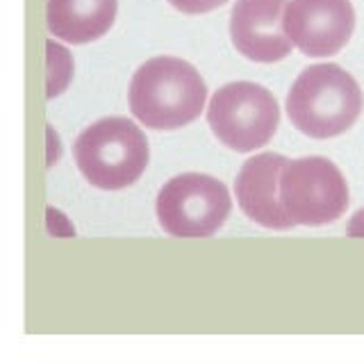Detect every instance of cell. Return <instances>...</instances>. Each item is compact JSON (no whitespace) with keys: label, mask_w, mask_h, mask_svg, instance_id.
Segmentation results:
<instances>
[{"label":"cell","mask_w":364,"mask_h":364,"mask_svg":"<svg viewBox=\"0 0 364 364\" xmlns=\"http://www.w3.org/2000/svg\"><path fill=\"white\" fill-rule=\"evenodd\" d=\"M208 87L180 57H153L130 80L128 102L136 121L151 130H178L198 119Z\"/></svg>","instance_id":"6da1fadb"},{"label":"cell","mask_w":364,"mask_h":364,"mask_svg":"<svg viewBox=\"0 0 364 364\" xmlns=\"http://www.w3.org/2000/svg\"><path fill=\"white\" fill-rule=\"evenodd\" d=\"M362 89L337 64H314L296 77L287 94V114L296 130L312 139L344 134L362 112Z\"/></svg>","instance_id":"7a4b0ae2"},{"label":"cell","mask_w":364,"mask_h":364,"mask_svg":"<svg viewBox=\"0 0 364 364\" xmlns=\"http://www.w3.org/2000/svg\"><path fill=\"white\" fill-rule=\"evenodd\" d=\"M75 164L89 185L117 191L134 185L148 166V141L130 119H100L77 136Z\"/></svg>","instance_id":"3957f363"},{"label":"cell","mask_w":364,"mask_h":364,"mask_svg":"<svg viewBox=\"0 0 364 364\" xmlns=\"http://www.w3.org/2000/svg\"><path fill=\"white\" fill-rule=\"evenodd\" d=\"M230 193L221 180L203 173L171 178L157 193L162 230L180 239L212 237L230 214Z\"/></svg>","instance_id":"277c9868"},{"label":"cell","mask_w":364,"mask_h":364,"mask_svg":"<svg viewBox=\"0 0 364 364\" xmlns=\"http://www.w3.org/2000/svg\"><path fill=\"white\" fill-rule=\"evenodd\" d=\"M210 128L223 146L250 153L276 134L280 109L271 91L253 82H230L210 100Z\"/></svg>","instance_id":"5b68a950"},{"label":"cell","mask_w":364,"mask_h":364,"mask_svg":"<svg viewBox=\"0 0 364 364\" xmlns=\"http://www.w3.org/2000/svg\"><path fill=\"white\" fill-rule=\"evenodd\" d=\"M280 200L296 225H326L348 208V185L326 157H301L284 164Z\"/></svg>","instance_id":"8992f818"},{"label":"cell","mask_w":364,"mask_h":364,"mask_svg":"<svg viewBox=\"0 0 364 364\" xmlns=\"http://www.w3.org/2000/svg\"><path fill=\"white\" fill-rule=\"evenodd\" d=\"M284 30L307 57L337 55L355 30L350 0H287Z\"/></svg>","instance_id":"52a82bcc"},{"label":"cell","mask_w":364,"mask_h":364,"mask_svg":"<svg viewBox=\"0 0 364 364\" xmlns=\"http://www.w3.org/2000/svg\"><path fill=\"white\" fill-rule=\"evenodd\" d=\"M287 0H237L230 14V37L235 48L246 60L271 64L280 62L291 50V39L284 30Z\"/></svg>","instance_id":"ba28073f"},{"label":"cell","mask_w":364,"mask_h":364,"mask_svg":"<svg viewBox=\"0 0 364 364\" xmlns=\"http://www.w3.org/2000/svg\"><path fill=\"white\" fill-rule=\"evenodd\" d=\"M289 159L276 153L250 157L239 168L235 180V196L250 221L271 230H289L296 223L284 212L280 200V173Z\"/></svg>","instance_id":"9c48e42d"},{"label":"cell","mask_w":364,"mask_h":364,"mask_svg":"<svg viewBox=\"0 0 364 364\" xmlns=\"http://www.w3.org/2000/svg\"><path fill=\"white\" fill-rule=\"evenodd\" d=\"M119 0H48L46 23L53 37L66 43H89L105 34L117 18Z\"/></svg>","instance_id":"30bf717a"},{"label":"cell","mask_w":364,"mask_h":364,"mask_svg":"<svg viewBox=\"0 0 364 364\" xmlns=\"http://www.w3.org/2000/svg\"><path fill=\"white\" fill-rule=\"evenodd\" d=\"M171 7L182 11V14H205L216 7L225 5L228 0H168Z\"/></svg>","instance_id":"8fae6325"},{"label":"cell","mask_w":364,"mask_h":364,"mask_svg":"<svg viewBox=\"0 0 364 364\" xmlns=\"http://www.w3.org/2000/svg\"><path fill=\"white\" fill-rule=\"evenodd\" d=\"M346 232H348L350 237H364V210H360V212L353 214V219L348 221Z\"/></svg>","instance_id":"7c38bea8"}]
</instances>
